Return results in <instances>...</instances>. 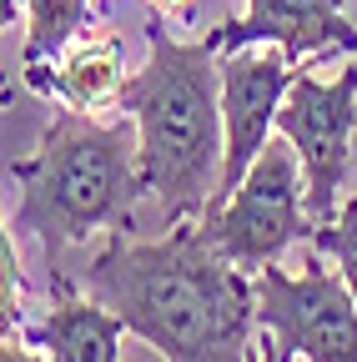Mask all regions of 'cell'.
Listing matches in <instances>:
<instances>
[{
    "mask_svg": "<svg viewBox=\"0 0 357 362\" xmlns=\"http://www.w3.org/2000/svg\"><path fill=\"white\" fill-rule=\"evenodd\" d=\"M86 287L166 362H247L252 352L257 282L227 262L201 216L176 221L161 242L111 232Z\"/></svg>",
    "mask_w": 357,
    "mask_h": 362,
    "instance_id": "obj_1",
    "label": "cell"
},
{
    "mask_svg": "<svg viewBox=\"0 0 357 362\" xmlns=\"http://www.w3.org/2000/svg\"><path fill=\"white\" fill-rule=\"evenodd\" d=\"M221 25L201 40H176L166 11L146 16V66L126 76L121 111L136 116L141 181L161 206V226L201 216L221 187L227 116H221Z\"/></svg>",
    "mask_w": 357,
    "mask_h": 362,
    "instance_id": "obj_2",
    "label": "cell"
},
{
    "mask_svg": "<svg viewBox=\"0 0 357 362\" xmlns=\"http://www.w3.org/2000/svg\"><path fill=\"white\" fill-rule=\"evenodd\" d=\"M21 181V206L11 216L16 237H35L46 252V267H61L71 242L91 232H131L141 181V136H131L126 121H96L76 106L56 111L40 151L11 161Z\"/></svg>",
    "mask_w": 357,
    "mask_h": 362,
    "instance_id": "obj_3",
    "label": "cell"
},
{
    "mask_svg": "<svg viewBox=\"0 0 357 362\" xmlns=\"http://www.w3.org/2000/svg\"><path fill=\"white\" fill-rule=\"evenodd\" d=\"M206 232L211 242L227 252L232 267H242L247 277L262 272L267 262H277L292 242H312L317 221L307 211V181L297 146L287 141H267L262 156L252 161L247 181L232 192V202L221 211H206Z\"/></svg>",
    "mask_w": 357,
    "mask_h": 362,
    "instance_id": "obj_4",
    "label": "cell"
},
{
    "mask_svg": "<svg viewBox=\"0 0 357 362\" xmlns=\"http://www.w3.org/2000/svg\"><path fill=\"white\" fill-rule=\"evenodd\" d=\"M257 327L277 332L292 357L357 362V297L342 272H327L317 247L297 277L272 262L257 272Z\"/></svg>",
    "mask_w": 357,
    "mask_h": 362,
    "instance_id": "obj_5",
    "label": "cell"
},
{
    "mask_svg": "<svg viewBox=\"0 0 357 362\" xmlns=\"http://www.w3.org/2000/svg\"><path fill=\"white\" fill-rule=\"evenodd\" d=\"M352 121H357V66H347L332 86L312 81V71L302 66L282 111H277V131L297 146L302 181H307V211H312L317 226L332 221L337 192L347 181Z\"/></svg>",
    "mask_w": 357,
    "mask_h": 362,
    "instance_id": "obj_6",
    "label": "cell"
},
{
    "mask_svg": "<svg viewBox=\"0 0 357 362\" xmlns=\"http://www.w3.org/2000/svg\"><path fill=\"white\" fill-rule=\"evenodd\" d=\"M302 66L287 61V51H221V116H227V161H221V187L211 192L206 211H221L232 192L247 181L252 161L272 141V121L287 101V90ZM201 211V216H206Z\"/></svg>",
    "mask_w": 357,
    "mask_h": 362,
    "instance_id": "obj_7",
    "label": "cell"
},
{
    "mask_svg": "<svg viewBox=\"0 0 357 362\" xmlns=\"http://www.w3.org/2000/svg\"><path fill=\"white\" fill-rule=\"evenodd\" d=\"M252 40L282 45L292 66L322 51H357L342 0H247L242 21H221V51H247Z\"/></svg>",
    "mask_w": 357,
    "mask_h": 362,
    "instance_id": "obj_8",
    "label": "cell"
},
{
    "mask_svg": "<svg viewBox=\"0 0 357 362\" xmlns=\"http://www.w3.org/2000/svg\"><path fill=\"white\" fill-rule=\"evenodd\" d=\"M126 317L96 297H81L61 267H51V312L40 327H25V342L46 347L51 362H116Z\"/></svg>",
    "mask_w": 357,
    "mask_h": 362,
    "instance_id": "obj_9",
    "label": "cell"
},
{
    "mask_svg": "<svg viewBox=\"0 0 357 362\" xmlns=\"http://www.w3.org/2000/svg\"><path fill=\"white\" fill-rule=\"evenodd\" d=\"M25 86L40 96H56L76 111H96V106H116L121 86H126V56L116 35H96L81 40L61 66H25Z\"/></svg>",
    "mask_w": 357,
    "mask_h": 362,
    "instance_id": "obj_10",
    "label": "cell"
},
{
    "mask_svg": "<svg viewBox=\"0 0 357 362\" xmlns=\"http://www.w3.org/2000/svg\"><path fill=\"white\" fill-rule=\"evenodd\" d=\"M101 11H106L101 0H25V45H21V61L40 66L46 56H61L81 30H91V21Z\"/></svg>",
    "mask_w": 357,
    "mask_h": 362,
    "instance_id": "obj_11",
    "label": "cell"
},
{
    "mask_svg": "<svg viewBox=\"0 0 357 362\" xmlns=\"http://www.w3.org/2000/svg\"><path fill=\"white\" fill-rule=\"evenodd\" d=\"M312 247L337 262V272L347 277V287H352V297H357V197L342 202V211H337L327 226L312 232Z\"/></svg>",
    "mask_w": 357,
    "mask_h": 362,
    "instance_id": "obj_12",
    "label": "cell"
},
{
    "mask_svg": "<svg viewBox=\"0 0 357 362\" xmlns=\"http://www.w3.org/2000/svg\"><path fill=\"white\" fill-rule=\"evenodd\" d=\"M21 292H25V282H21L16 232L6 226V237H0V322H6V332L21 327Z\"/></svg>",
    "mask_w": 357,
    "mask_h": 362,
    "instance_id": "obj_13",
    "label": "cell"
},
{
    "mask_svg": "<svg viewBox=\"0 0 357 362\" xmlns=\"http://www.w3.org/2000/svg\"><path fill=\"white\" fill-rule=\"evenodd\" d=\"M247 362H292V347H282V337H277V332H267V337L247 352Z\"/></svg>",
    "mask_w": 357,
    "mask_h": 362,
    "instance_id": "obj_14",
    "label": "cell"
},
{
    "mask_svg": "<svg viewBox=\"0 0 357 362\" xmlns=\"http://www.w3.org/2000/svg\"><path fill=\"white\" fill-rule=\"evenodd\" d=\"M0 362H51V357H40V352H30L21 337H11L6 332V347H0Z\"/></svg>",
    "mask_w": 357,
    "mask_h": 362,
    "instance_id": "obj_15",
    "label": "cell"
},
{
    "mask_svg": "<svg viewBox=\"0 0 357 362\" xmlns=\"http://www.w3.org/2000/svg\"><path fill=\"white\" fill-rule=\"evenodd\" d=\"M151 6H156V11H182L187 0H151Z\"/></svg>",
    "mask_w": 357,
    "mask_h": 362,
    "instance_id": "obj_16",
    "label": "cell"
},
{
    "mask_svg": "<svg viewBox=\"0 0 357 362\" xmlns=\"http://www.w3.org/2000/svg\"><path fill=\"white\" fill-rule=\"evenodd\" d=\"M101 6H106V0H101Z\"/></svg>",
    "mask_w": 357,
    "mask_h": 362,
    "instance_id": "obj_17",
    "label": "cell"
}]
</instances>
